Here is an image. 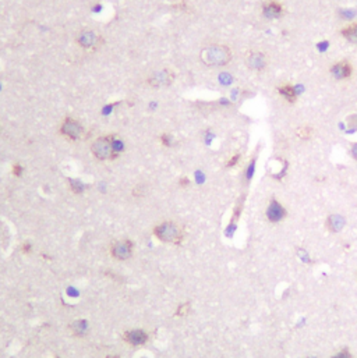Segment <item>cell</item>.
<instances>
[{"mask_svg":"<svg viewBox=\"0 0 357 358\" xmlns=\"http://www.w3.org/2000/svg\"><path fill=\"white\" fill-rule=\"evenodd\" d=\"M200 59L202 63L210 67L226 66L232 60V51L226 45L214 43V45L205 46L201 51Z\"/></svg>","mask_w":357,"mask_h":358,"instance_id":"cell-1","label":"cell"},{"mask_svg":"<svg viewBox=\"0 0 357 358\" xmlns=\"http://www.w3.org/2000/svg\"><path fill=\"white\" fill-rule=\"evenodd\" d=\"M154 236L163 242H178L181 239V232L173 222H163L154 227Z\"/></svg>","mask_w":357,"mask_h":358,"instance_id":"cell-2","label":"cell"},{"mask_svg":"<svg viewBox=\"0 0 357 358\" xmlns=\"http://www.w3.org/2000/svg\"><path fill=\"white\" fill-rule=\"evenodd\" d=\"M91 151L94 153V156L99 160H109V159H115L117 153L113 149V144L110 137H99L94 141V144L91 145Z\"/></svg>","mask_w":357,"mask_h":358,"instance_id":"cell-3","label":"cell"},{"mask_svg":"<svg viewBox=\"0 0 357 358\" xmlns=\"http://www.w3.org/2000/svg\"><path fill=\"white\" fill-rule=\"evenodd\" d=\"M133 251H134V244L131 240H119V241H115L110 247V254L115 259H119V261H126L128 258H131L133 255Z\"/></svg>","mask_w":357,"mask_h":358,"instance_id":"cell-4","label":"cell"},{"mask_svg":"<svg viewBox=\"0 0 357 358\" xmlns=\"http://www.w3.org/2000/svg\"><path fill=\"white\" fill-rule=\"evenodd\" d=\"M60 133L69 139L77 141V139H80L84 136V127L81 126L77 120L67 117L63 121L62 127H60Z\"/></svg>","mask_w":357,"mask_h":358,"instance_id":"cell-5","label":"cell"},{"mask_svg":"<svg viewBox=\"0 0 357 358\" xmlns=\"http://www.w3.org/2000/svg\"><path fill=\"white\" fill-rule=\"evenodd\" d=\"M175 78V74L170 73L169 70H162V71H158V73L152 74L149 78H148V84L154 88H159V86H166V85L172 84Z\"/></svg>","mask_w":357,"mask_h":358,"instance_id":"cell-6","label":"cell"},{"mask_svg":"<svg viewBox=\"0 0 357 358\" xmlns=\"http://www.w3.org/2000/svg\"><path fill=\"white\" fill-rule=\"evenodd\" d=\"M246 63L251 70L261 71L268 64V57L264 52H250L246 59Z\"/></svg>","mask_w":357,"mask_h":358,"instance_id":"cell-7","label":"cell"},{"mask_svg":"<svg viewBox=\"0 0 357 358\" xmlns=\"http://www.w3.org/2000/svg\"><path fill=\"white\" fill-rule=\"evenodd\" d=\"M123 339L126 343L131 346H143L147 343L148 333L143 329H131V330H127L123 335Z\"/></svg>","mask_w":357,"mask_h":358,"instance_id":"cell-8","label":"cell"},{"mask_svg":"<svg viewBox=\"0 0 357 358\" xmlns=\"http://www.w3.org/2000/svg\"><path fill=\"white\" fill-rule=\"evenodd\" d=\"M284 13H285L284 6H282L279 1H276V0H268V1L264 3L263 6L264 17H267V18H269V20H272V18H281V17L284 16Z\"/></svg>","mask_w":357,"mask_h":358,"instance_id":"cell-9","label":"cell"},{"mask_svg":"<svg viewBox=\"0 0 357 358\" xmlns=\"http://www.w3.org/2000/svg\"><path fill=\"white\" fill-rule=\"evenodd\" d=\"M352 73H353L352 64L349 63L347 60L338 62V63L332 64V67H331V74L335 77L336 80H346V78H350Z\"/></svg>","mask_w":357,"mask_h":358,"instance_id":"cell-10","label":"cell"},{"mask_svg":"<svg viewBox=\"0 0 357 358\" xmlns=\"http://www.w3.org/2000/svg\"><path fill=\"white\" fill-rule=\"evenodd\" d=\"M267 216L271 222H279L286 216V211L278 201L272 200L271 204H269V206H268V209H267Z\"/></svg>","mask_w":357,"mask_h":358,"instance_id":"cell-11","label":"cell"},{"mask_svg":"<svg viewBox=\"0 0 357 358\" xmlns=\"http://www.w3.org/2000/svg\"><path fill=\"white\" fill-rule=\"evenodd\" d=\"M77 42H78V45H80L81 48L89 49V48L95 46L96 42H98V35H96L94 31L87 30V31H83L80 35H78Z\"/></svg>","mask_w":357,"mask_h":358,"instance_id":"cell-12","label":"cell"},{"mask_svg":"<svg viewBox=\"0 0 357 358\" xmlns=\"http://www.w3.org/2000/svg\"><path fill=\"white\" fill-rule=\"evenodd\" d=\"M278 92L284 96L285 101H287L289 103H294L297 101V91L293 85L290 84H284L278 86Z\"/></svg>","mask_w":357,"mask_h":358,"instance_id":"cell-13","label":"cell"},{"mask_svg":"<svg viewBox=\"0 0 357 358\" xmlns=\"http://www.w3.org/2000/svg\"><path fill=\"white\" fill-rule=\"evenodd\" d=\"M342 36L347 39L350 43H355L357 45V22L355 24H350V25H347L345 28H342Z\"/></svg>","mask_w":357,"mask_h":358,"instance_id":"cell-14","label":"cell"},{"mask_svg":"<svg viewBox=\"0 0 357 358\" xmlns=\"http://www.w3.org/2000/svg\"><path fill=\"white\" fill-rule=\"evenodd\" d=\"M87 330H88V325H87V322L83 321V319L75 321V322L71 324V332H73L74 336H84L85 333H87Z\"/></svg>","mask_w":357,"mask_h":358,"instance_id":"cell-15","label":"cell"},{"mask_svg":"<svg viewBox=\"0 0 357 358\" xmlns=\"http://www.w3.org/2000/svg\"><path fill=\"white\" fill-rule=\"evenodd\" d=\"M297 136H299V138H302V139H310L311 136H313V128L308 126L302 127V128L297 130Z\"/></svg>","mask_w":357,"mask_h":358,"instance_id":"cell-16","label":"cell"},{"mask_svg":"<svg viewBox=\"0 0 357 358\" xmlns=\"http://www.w3.org/2000/svg\"><path fill=\"white\" fill-rule=\"evenodd\" d=\"M70 181V187H71V190L75 194H81L83 191H84V186H83V183L81 181H78V180H69Z\"/></svg>","mask_w":357,"mask_h":358,"instance_id":"cell-17","label":"cell"},{"mask_svg":"<svg viewBox=\"0 0 357 358\" xmlns=\"http://www.w3.org/2000/svg\"><path fill=\"white\" fill-rule=\"evenodd\" d=\"M255 162H257V155H254V156H252L251 162H250L249 168H247V171H246V177H247V180H250L252 177L254 168H255Z\"/></svg>","mask_w":357,"mask_h":358,"instance_id":"cell-18","label":"cell"},{"mask_svg":"<svg viewBox=\"0 0 357 358\" xmlns=\"http://www.w3.org/2000/svg\"><path fill=\"white\" fill-rule=\"evenodd\" d=\"M342 223H343V221L339 216H331L329 221H328L329 227H334V229H335V226H342Z\"/></svg>","mask_w":357,"mask_h":358,"instance_id":"cell-19","label":"cell"},{"mask_svg":"<svg viewBox=\"0 0 357 358\" xmlns=\"http://www.w3.org/2000/svg\"><path fill=\"white\" fill-rule=\"evenodd\" d=\"M161 141H162V144L163 145H166V147H170L172 145V142H173V137L168 134V133H165V134H162L161 136Z\"/></svg>","mask_w":357,"mask_h":358,"instance_id":"cell-20","label":"cell"},{"mask_svg":"<svg viewBox=\"0 0 357 358\" xmlns=\"http://www.w3.org/2000/svg\"><path fill=\"white\" fill-rule=\"evenodd\" d=\"M189 308V304H181V306L178 307V312H176V315H180V316H183V315H186V309Z\"/></svg>","mask_w":357,"mask_h":358,"instance_id":"cell-21","label":"cell"},{"mask_svg":"<svg viewBox=\"0 0 357 358\" xmlns=\"http://www.w3.org/2000/svg\"><path fill=\"white\" fill-rule=\"evenodd\" d=\"M13 173H14V176H21L22 173V168L21 165H14V168H13Z\"/></svg>","mask_w":357,"mask_h":358,"instance_id":"cell-22","label":"cell"},{"mask_svg":"<svg viewBox=\"0 0 357 358\" xmlns=\"http://www.w3.org/2000/svg\"><path fill=\"white\" fill-rule=\"evenodd\" d=\"M239 159H240V155H239V153H236V155H234V156L231 159V162L228 163V166H229V168L234 166V165H236V163L239 162Z\"/></svg>","mask_w":357,"mask_h":358,"instance_id":"cell-23","label":"cell"},{"mask_svg":"<svg viewBox=\"0 0 357 358\" xmlns=\"http://www.w3.org/2000/svg\"><path fill=\"white\" fill-rule=\"evenodd\" d=\"M332 358H352V357H350V354H349L347 350H343V351H340L339 354H336L335 357Z\"/></svg>","mask_w":357,"mask_h":358,"instance_id":"cell-24","label":"cell"},{"mask_svg":"<svg viewBox=\"0 0 357 358\" xmlns=\"http://www.w3.org/2000/svg\"><path fill=\"white\" fill-rule=\"evenodd\" d=\"M350 153H352V156H353V158L357 160V142H356V144H353V145H352Z\"/></svg>","mask_w":357,"mask_h":358,"instance_id":"cell-25","label":"cell"},{"mask_svg":"<svg viewBox=\"0 0 357 358\" xmlns=\"http://www.w3.org/2000/svg\"><path fill=\"white\" fill-rule=\"evenodd\" d=\"M181 186H189V179H181Z\"/></svg>","mask_w":357,"mask_h":358,"instance_id":"cell-26","label":"cell"},{"mask_svg":"<svg viewBox=\"0 0 357 358\" xmlns=\"http://www.w3.org/2000/svg\"><path fill=\"white\" fill-rule=\"evenodd\" d=\"M106 358H119V357H117V356H109V357Z\"/></svg>","mask_w":357,"mask_h":358,"instance_id":"cell-27","label":"cell"},{"mask_svg":"<svg viewBox=\"0 0 357 358\" xmlns=\"http://www.w3.org/2000/svg\"><path fill=\"white\" fill-rule=\"evenodd\" d=\"M56 358H59V357H56Z\"/></svg>","mask_w":357,"mask_h":358,"instance_id":"cell-28","label":"cell"}]
</instances>
